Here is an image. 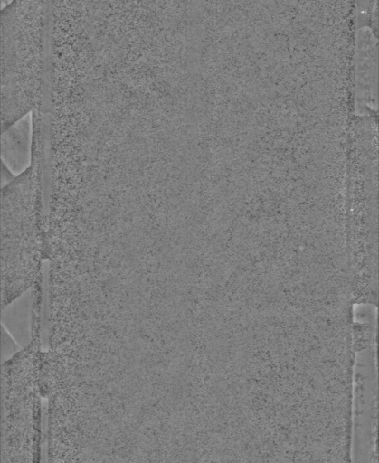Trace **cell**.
I'll return each instance as SVG.
<instances>
[{
  "label": "cell",
  "instance_id": "cell-1",
  "mask_svg": "<svg viewBox=\"0 0 379 463\" xmlns=\"http://www.w3.org/2000/svg\"><path fill=\"white\" fill-rule=\"evenodd\" d=\"M52 4L10 1L1 9V130L52 107Z\"/></svg>",
  "mask_w": 379,
  "mask_h": 463
},
{
  "label": "cell",
  "instance_id": "cell-3",
  "mask_svg": "<svg viewBox=\"0 0 379 463\" xmlns=\"http://www.w3.org/2000/svg\"><path fill=\"white\" fill-rule=\"evenodd\" d=\"M43 328L2 364L1 463H42L43 403L40 356Z\"/></svg>",
  "mask_w": 379,
  "mask_h": 463
},
{
  "label": "cell",
  "instance_id": "cell-5",
  "mask_svg": "<svg viewBox=\"0 0 379 463\" xmlns=\"http://www.w3.org/2000/svg\"><path fill=\"white\" fill-rule=\"evenodd\" d=\"M2 327L24 348L32 340L33 292L32 288L2 309Z\"/></svg>",
  "mask_w": 379,
  "mask_h": 463
},
{
  "label": "cell",
  "instance_id": "cell-2",
  "mask_svg": "<svg viewBox=\"0 0 379 463\" xmlns=\"http://www.w3.org/2000/svg\"><path fill=\"white\" fill-rule=\"evenodd\" d=\"M48 145L33 136L28 168L1 186V307L29 291L43 272Z\"/></svg>",
  "mask_w": 379,
  "mask_h": 463
},
{
  "label": "cell",
  "instance_id": "cell-6",
  "mask_svg": "<svg viewBox=\"0 0 379 463\" xmlns=\"http://www.w3.org/2000/svg\"><path fill=\"white\" fill-rule=\"evenodd\" d=\"M21 349H22V347L18 345V343L11 336V335L4 327H2V358H3V362L11 358Z\"/></svg>",
  "mask_w": 379,
  "mask_h": 463
},
{
  "label": "cell",
  "instance_id": "cell-4",
  "mask_svg": "<svg viewBox=\"0 0 379 463\" xmlns=\"http://www.w3.org/2000/svg\"><path fill=\"white\" fill-rule=\"evenodd\" d=\"M32 146L33 118L30 113L2 131V163L14 175L21 174L31 165Z\"/></svg>",
  "mask_w": 379,
  "mask_h": 463
}]
</instances>
